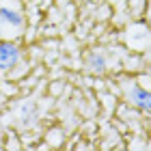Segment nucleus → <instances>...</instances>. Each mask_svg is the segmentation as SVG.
Returning <instances> with one entry per match:
<instances>
[{
	"label": "nucleus",
	"instance_id": "f257e3e1",
	"mask_svg": "<svg viewBox=\"0 0 151 151\" xmlns=\"http://www.w3.org/2000/svg\"><path fill=\"white\" fill-rule=\"evenodd\" d=\"M22 63V47L15 41H0V73H11Z\"/></svg>",
	"mask_w": 151,
	"mask_h": 151
},
{
	"label": "nucleus",
	"instance_id": "7ed1b4c3",
	"mask_svg": "<svg viewBox=\"0 0 151 151\" xmlns=\"http://www.w3.org/2000/svg\"><path fill=\"white\" fill-rule=\"evenodd\" d=\"M132 104L138 106V108H142V110H151V93L145 91V88H134Z\"/></svg>",
	"mask_w": 151,
	"mask_h": 151
},
{
	"label": "nucleus",
	"instance_id": "20e7f679",
	"mask_svg": "<svg viewBox=\"0 0 151 151\" xmlns=\"http://www.w3.org/2000/svg\"><path fill=\"white\" fill-rule=\"evenodd\" d=\"M88 65H91V69H93V71H97V73H101V71L106 69L104 58H101V56H95V54H93V58H91V63H88Z\"/></svg>",
	"mask_w": 151,
	"mask_h": 151
},
{
	"label": "nucleus",
	"instance_id": "f03ea898",
	"mask_svg": "<svg viewBox=\"0 0 151 151\" xmlns=\"http://www.w3.org/2000/svg\"><path fill=\"white\" fill-rule=\"evenodd\" d=\"M0 22L11 26V28H22L24 26V15L17 9H11V6H0Z\"/></svg>",
	"mask_w": 151,
	"mask_h": 151
}]
</instances>
